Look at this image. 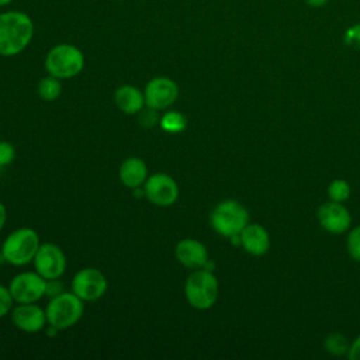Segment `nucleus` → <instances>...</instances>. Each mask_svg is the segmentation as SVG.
Here are the masks:
<instances>
[{"instance_id":"obj_7","label":"nucleus","mask_w":360,"mask_h":360,"mask_svg":"<svg viewBox=\"0 0 360 360\" xmlns=\"http://www.w3.org/2000/svg\"><path fill=\"white\" fill-rule=\"evenodd\" d=\"M8 290L18 304L37 302L45 295L46 280L37 271H24L13 277Z\"/></svg>"},{"instance_id":"obj_11","label":"nucleus","mask_w":360,"mask_h":360,"mask_svg":"<svg viewBox=\"0 0 360 360\" xmlns=\"http://www.w3.org/2000/svg\"><path fill=\"white\" fill-rule=\"evenodd\" d=\"M143 96L145 104L148 107L153 110H163L170 107L176 101L179 96V87L174 83V80L165 76H159L148 82Z\"/></svg>"},{"instance_id":"obj_10","label":"nucleus","mask_w":360,"mask_h":360,"mask_svg":"<svg viewBox=\"0 0 360 360\" xmlns=\"http://www.w3.org/2000/svg\"><path fill=\"white\" fill-rule=\"evenodd\" d=\"M143 194L152 204L167 207L176 202L179 197V186L169 174L156 173L146 179Z\"/></svg>"},{"instance_id":"obj_13","label":"nucleus","mask_w":360,"mask_h":360,"mask_svg":"<svg viewBox=\"0 0 360 360\" xmlns=\"http://www.w3.org/2000/svg\"><path fill=\"white\" fill-rule=\"evenodd\" d=\"M318 221L325 231L330 233H342L347 231L352 217L340 202L330 200V202H325L319 207Z\"/></svg>"},{"instance_id":"obj_23","label":"nucleus","mask_w":360,"mask_h":360,"mask_svg":"<svg viewBox=\"0 0 360 360\" xmlns=\"http://www.w3.org/2000/svg\"><path fill=\"white\" fill-rule=\"evenodd\" d=\"M345 44L350 48L360 49V24L352 25L345 32Z\"/></svg>"},{"instance_id":"obj_24","label":"nucleus","mask_w":360,"mask_h":360,"mask_svg":"<svg viewBox=\"0 0 360 360\" xmlns=\"http://www.w3.org/2000/svg\"><path fill=\"white\" fill-rule=\"evenodd\" d=\"M15 158V149L10 142H0V167L8 166Z\"/></svg>"},{"instance_id":"obj_31","label":"nucleus","mask_w":360,"mask_h":360,"mask_svg":"<svg viewBox=\"0 0 360 360\" xmlns=\"http://www.w3.org/2000/svg\"><path fill=\"white\" fill-rule=\"evenodd\" d=\"M14 0H0V7H4V6H8L10 3H13Z\"/></svg>"},{"instance_id":"obj_2","label":"nucleus","mask_w":360,"mask_h":360,"mask_svg":"<svg viewBox=\"0 0 360 360\" xmlns=\"http://www.w3.org/2000/svg\"><path fill=\"white\" fill-rule=\"evenodd\" d=\"M84 66L83 52L72 44H58L45 56L48 75L58 79H70L82 72Z\"/></svg>"},{"instance_id":"obj_19","label":"nucleus","mask_w":360,"mask_h":360,"mask_svg":"<svg viewBox=\"0 0 360 360\" xmlns=\"http://www.w3.org/2000/svg\"><path fill=\"white\" fill-rule=\"evenodd\" d=\"M186 118L183 114H180L179 111H169L166 112L162 118H160V127L166 131V132H181L186 128Z\"/></svg>"},{"instance_id":"obj_15","label":"nucleus","mask_w":360,"mask_h":360,"mask_svg":"<svg viewBox=\"0 0 360 360\" xmlns=\"http://www.w3.org/2000/svg\"><path fill=\"white\" fill-rule=\"evenodd\" d=\"M239 236L242 248L253 256H262L270 248L269 232L259 224H248Z\"/></svg>"},{"instance_id":"obj_18","label":"nucleus","mask_w":360,"mask_h":360,"mask_svg":"<svg viewBox=\"0 0 360 360\" xmlns=\"http://www.w3.org/2000/svg\"><path fill=\"white\" fill-rule=\"evenodd\" d=\"M62 93V84L58 77L48 75L38 83V94L44 101H53Z\"/></svg>"},{"instance_id":"obj_14","label":"nucleus","mask_w":360,"mask_h":360,"mask_svg":"<svg viewBox=\"0 0 360 360\" xmlns=\"http://www.w3.org/2000/svg\"><path fill=\"white\" fill-rule=\"evenodd\" d=\"M174 255L180 264L193 270L202 269L208 262V252L205 246L200 240L190 238L183 239L177 243Z\"/></svg>"},{"instance_id":"obj_26","label":"nucleus","mask_w":360,"mask_h":360,"mask_svg":"<svg viewBox=\"0 0 360 360\" xmlns=\"http://www.w3.org/2000/svg\"><path fill=\"white\" fill-rule=\"evenodd\" d=\"M156 111L158 110H153L150 107H148L146 111H139L141 112V117H139V121L142 122V125L145 127H153L158 121V115H156Z\"/></svg>"},{"instance_id":"obj_25","label":"nucleus","mask_w":360,"mask_h":360,"mask_svg":"<svg viewBox=\"0 0 360 360\" xmlns=\"http://www.w3.org/2000/svg\"><path fill=\"white\" fill-rule=\"evenodd\" d=\"M13 302H14V298L10 290L0 284V318H3L11 309Z\"/></svg>"},{"instance_id":"obj_16","label":"nucleus","mask_w":360,"mask_h":360,"mask_svg":"<svg viewBox=\"0 0 360 360\" xmlns=\"http://www.w3.org/2000/svg\"><path fill=\"white\" fill-rule=\"evenodd\" d=\"M148 179V167L139 158H128L120 167V180L129 188H138Z\"/></svg>"},{"instance_id":"obj_1","label":"nucleus","mask_w":360,"mask_h":360,"mask_svg":"<svg viewBox=\"0 0 360 360\" xmlns=\"http://www.w3.org/2000/svg\"><path fill=\"white\" fill-rule=\"evenodd\" d=\"M34 37V22L22 11L10 10L0 13V55L14 56L21 53Z\"/></svg>"},{"instance_id":"obj_5","label":"nucleus","mask_w":360,"mask_h":360,"mask_svg":"<svg viewBox=\"0 0 360 360\" xmlns=\"http://www.w3.org/2000/svg\"><path fill=\"white\" fill-rule=\"evenodd\" d=\"M83 300H80L73 291L60 292L51 298L46 305L45 314L48 323L55 326L59 330H65L82 318L83 315Z\"/></svg>"},{"instance_id":"obj_3","label":"nucleus","mask_w":360,"mask_h":360,"mask_svg":"<svg viewBox=\"0 0 360 360\" xmlns=\"http://www.w3.org/2000/svg\"><path fill=\"white\" fill-rule=\"evenodd\" d=\"M39 236L31 228H20L11 232L1 245V255L13 266H24L34 260L39 248Z\"/></svg>"},{"instance_id":"obj_6","label":"nucleus","mask_w":360,"mask_h":360,"mask_svg":"<svg viewBox=\"0 0 360 360\" xmlns=\"http://www.w3.org/2000/svg\"><path fill=\"white\" fill-rule=\"evenodd\" d=\"M211 226L222 236L239 235L249 222L248 210L236 200L221 201L211 212Z\"/></svg>"},{"instance_id":"obj_9","label":"nucleus","mask_w":360,"mask_h":360,"mask_svg":"<svg viewBox=\"0 0 360 360\" xmlns=\"http://www.w3.org/2000/svg\"><path fill=\"white\" fill-rule=\"evenodd\" d=\"M35 271L45 280L59 278L66 269V257L62 249L55 243H44L38 248L34 257Z\"/></svg>"},{"instance_id":"obj_22","label":"nucleus","mask_w":360,"mask_h":360,"mask_svg":"<svg viewBox=\"0 0 360 360\" xmlns=\"http://www.w3.org/2000/svg\"><path fill=\"white\" fill-rule=\"evenodd\" d=\"M347 252L354 260L360 262V226L350 231L347 236Z\"/></svg>"},{"instance_id":"obj_27","label":"nucleus","mask_w":360,"mask_h":360,"mask_svg":"<svg viewBox=\"0 0 360 360\" xmlns=\"http://www.w3.org/2000/svg\"><path fill=\"white\" fill-rule=\"evenodd\" d=\"M63 292V287L62 284L58 281V278H53V280H46V291H45V295H51V297H55L58 294Z\"/></svg>"},{"instance_id":"obj_8","label":"nucleus","mask_w":360,"mask_h":360,"mask_svg":"<svg viewBox=\"0 0 360 360\" xmlns=\"http://www.w3.org/2000/svg\"><path fill=\"white\" fill-rule=\"evenodd\" d=\"M105 276L93 267L79 270L72 280V291L83 301H96L107 291Z\"/></svg>"},{"instance_id":"obj_28","label":"nucleus","mask_w":360,"mask_h":360,"mask_svg":"<svg viewBox=\"0 0 360 360\" xmlns=\"http://www.w3.org/2000/svg\"><path fill=\"white\" fill-rule=\"evenodd\" d=\"M349 359L350 360H360V336H357L356 340L353 342V345L350 346Z\"/></svg>"},{"instance_id":"obj_21","label":"nucleus","mask_w":360,"mask_h":360,"mask_svg":"<svg viewBox=\"0 0 360 360\" xmlns=\"http://www.w3.org/2000/svg\"><path fill=\"white\" fill-rule=\"evenodd\" d=\"M328 194L332 201L343 202L350 195V186L345 180H333L328 187Z\"/></svg>"},{"instance_id":"obj_29","label":"nucleus","mask_w":360,"mask_h":360,"mask_svg":"<svg viewBox=\"0 0 360 360\" xmlns=\"http://www.w3.org/2000/svg\"><path fill=\"white\" fill-rule=\"evenodd\" d=\"M329 0H305V3L309 6V7H314V8H319V7H323Z\"/></svg>"},{"instance_id":"obj_20","label":"nucleus","mask_w":360,"mask_h":360,"mask_svg":"<svg viewBox=\"0 0 360 360\" xmlns=\"http://www.w3.org/2000/svg\"><path fill=\"white\" fill-rule=\"evenodd\" d=\"M325 349H326V352H329L333 356H342L350 347H349V343H347V339L345 338V335L335 332V333H330L325 339Z\"/></svg>"},{"instance_id":"obj_12","label":"nucleus","mask_w":360,"mask_h":360,"mask_svg":"<svg viewBox=\"0 0 360 360\" xmlns=\"http://www.w3.org/2000/svg\"><path fill=\"white\" fill-rule=\"evenodd\" d=\"M11 321L15 328L22 332L35 333L45 328L48 322L45 311L38 307L35 302L31 304H20L11 312Z\"/></svg>"},{"instance_id":"obj_30","label":"nucleus","mask_w":360,"mask_h":360,"mask_svg":"<svg viewBox=\"0 0 360 360\" xmlns=\"http://www.w3.org/2000/svg\"><path fill=\"white\" fill-rule=\"evenodd\" d=\"M6 218H7V211H6L4 204L0 201V231L4 226V224H6Z\"/></svg>"},{"instance_id":"obj_17","label":"nucleus","mask_w":360,"mask_h":360,"mask_svg":"<svg viewBox=\"0 0 360 360\" xmlns=\"http://www.w3.org/2000/svg\"><path fill=\"white\" fill-rule=\"evenodd\" d=\"M114 100L117 107L125 114H136L145 105V96L143 93L131 84L121 86L115 90Z\"/></svg>"},{"instance_id":"obj_4","label":"nucleus","mask_w":360,"mask_h":360,"mask_svg":"<svg viewBox=\"0 0 360 360\" xmlns=\"http://www.w3.org/2000/svg\"><path fill=\"white\" fill-rule=\"evenodd\" d=\"M184 294L188 304L197 309L211 308L218 298V280L211 270H194L184 285Z\"/></svg>"}]
</instances>
